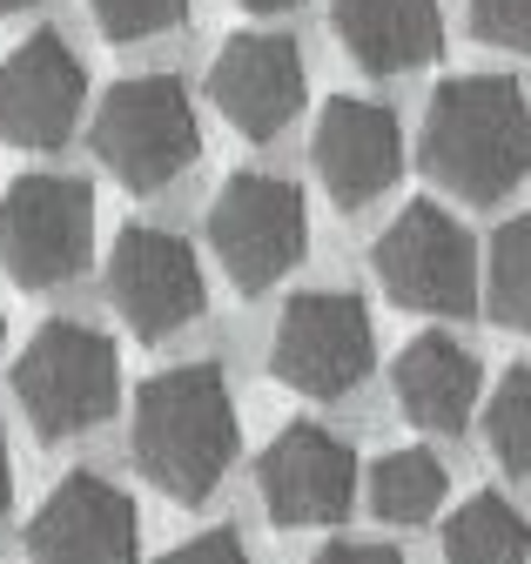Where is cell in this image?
I'll list each match as a JSON object with an SVG mask.
<instances>
[{"label": "cell", "instance_id": "6da1fadb", "mask_svg": "<svg viewBox=\"0 0 531 564\" xmlns=\"http://www.w3.org/2000/svg\"><path fill=\"white\" fill-rule=\"evenodd\" d=\"M136 464L155 490L203 505L236 464V403L216 364H175L136 397Z\"/></svg>", "mask_w": 531, "mask_h": 564}, {"label": "cell", "instance_id": "7a4b0ae2", "mask_svg": "<svg viewBox=\"0 0 531 564\" xmlns=\"http://www.w3.org/2000/svg\"><path fill=\"white\" fill-rule=\"evenodd\" d=\"M424 169L457 202H505L531 175V108L511 75H457L431 95Z\"/></svg>", "mask_w": 531, "mask_h": 564}, {"label": "cell", "instance_id": "3957f363", "mask_svg": "<svg viewBox=\"0 0 531 564\" xmlns=\"http://www.w3.org/2000/svg\"><path fill=\"white\" fill-rule=\"evenodd\" d=\"M14 397H21V416L47 444L108 423L115 397H121L115 336H101L88 323H41V336L21 349V364H14Z\"/></svg>", "mask_w": 531, "mask_h": 564}, {"label": "cell", "instance_id": "277c9868", "mask_svg": "<svg viewBox=\"0 0 531 564\" xmlns=\"http://www.w3.org/2000/svg\"><path fill=\"white\" fill-rule=\"evenodd\" d=\"M370 269L383 275L390 303H404L418 316H451L457 323V316H478V303H485L478 242L437 202H411L404 216L377 236Z\"/></svg>", "mask_w": 531, "mask_h": 564}, {"label": "cell", "instance_id": "5b68a950", "mask_svg": "<svg viewBox=\"0 0 531 564\" xmlns=\"http://www.w3.org/2000/svg\"><path fill=\"white\" fill-rule=\"evenodd\" d=\"M95 155L115 169L128 188H169L182 169L203 155V121L188 108V88L175 75H136L115 82L101 115H95Z\"/></svg>", "mask_w": 531, "mask_h": 564}, {"label": "cell", "instance_id": "8992f818", "mask_svg": "<svg viewBox=\"0 0 531 564\" xmlns=\"http://www.w3.org/2000/svg\"><path fill=\"white\" fill-rule=\"evenodd\" d=\"M209 249L223 256V275L242 296H262L277 275H290L310 249L303 195L283 175H229L209 208Z\"/></svg>", "mask_w": 531, "mask_h": 564}, {"label": "cell", "instance_id": "52a82bcc", "mask_svg": "<svg viewBox=\"0 0 531 564\" xmlns=\"http://www.w3.org/2000/svg\"><path fill=\"white\" fill-rule=\"evenodd\" d=\"M95 256V195L75 175H21L0 202V269L28 290L82 275Z\"/></svg>", "mask_w": 531, "mask_h": 564}, {"label": "cell", "instance_id": "ba28073f", "mask_svg": "<svg viewBox=\"0 0 531 564\" xmlns=\"http://www.w3.org/2000/svg\"><path fill=\"white\" fill-rule=\"evenodd\" d=\"M377 364V336H370V310L344 290H303L290 296L283 323H277V349L270 370L277 383L303 390V397H350Z\"/></svg>", "mask_w": 531, "mask_h": 564}, {"label": "cell", "instance_id": "9c48e42d", "mask_svg": "<svg viewBox=\"0 0 531 564\" xmlns=\"http://www.w3.org/2000/svg\"><path fill=\"white\" fill-rule=\"evenodd\" d=\"M108 296L121 310V323L136 336H175L188 329L195 316L209 310V290H203V262L195 249L169 229H121L115 236V256H108Z\"/></svg>", "mask_w": 531, "mask_h": 564}, {"label": "cell", "instance_id": "30bf717a", "mask_svg": "<svg viewBox=\"0 0 531 564\" xmlns=\"http://www.w3.org/2000/svg\"><path fill=\"white\" fill-rule=\"evenodd\" d=\"M256 484H262L270 524H283V531L337 524L357 498V451L344 437H329L323 423H290V431L262 451Z\"/></svg>", "mask_w": 531, "mask_h": 564}, {"label": "cell", "instance_id": "8fae6325", "mask_svg": "<svg viewBox=\"0 0 531 564\" xmlns=\"http://www.w3.org/2000/svg\"><path fill=\"white\" fill-rule=\"evenodd\" d=\"M136 505L95 470H75L47 490L28 524V564H136L142 551Z\"/></svg>", "mask_w": 531, "mask_h": 564}, {"label": "cell", "instance_id": "7c38bea8", "mask_svg": "<svg viewBox=\"0 0 531 564\" xmlns=\"http://www.w3.org/2000/svg\"><path fill=\"white\" fill-rule=\"evenodd\" d=\"M88 75L61 34H28L0 61V141L14 149H61L82 121Z\"/></svg>", "mask_w": 531, "mask_h": 564}, {"label": "cell", "instance_id": "4fadbf2b", "mask_svg": "<svg viewBox=\"0 0 531 564\" xmlns=\"http://www.w3.org/2000/svg\"><path fill=\"white\" fill-rule=\"evenodd\" d=\"M209 95H216V108L229 115L236 134L277 141L296 121L303 95H310L296 41L290 34H236V41H223V54L209 67Z\"/></svg>", "mask_w": 531, "mask_h": 564}, {"label": "cell", "instance_id": "5bb4252c", "mask_svg": "<svg viewBox=\"0 0 531 564\" xmlns=\"http://www.w3.org/2000/svg\"><path fill=\"white\" fill-rule=\"evenodd\" d=\"M310 155H316V175H323L329 202H337V208H364V202H377L397 182V169H404V134H397L390 108L337 95L323 108V121H316Z\"/></svg>", "mask_w": 531, "mask_h": 564}, {"label": "cell", "instance_id": "9a60e30c", "mask_svg": "<svg viewBox=\"0 0 531 564\" xmlns=\"http://www.w3.org/2000/svg\"><path fill=\"white\" fill-rule=\"evenodd\" d=\"M390 390H397V410H404L418 431L431 437H457L478 410V390H485V370L464 343L451 336H418L404 357L390 364Z\"/></svg>", "mask_w": 531, "mask_h": 564}, {"label": "cell", "instance_id": "2e32d148", "mask_svg": "<svg viewBox=\"0 0 531 564\" xmlns=\"http://www.w3.org/2000/svg\"><path fill=\"white\" fill-rule=\"evenodd\" d=\"M329 21H337V41L350 47V61L370 67V75H411L444 47L437 0H337Z\"/></svg>", "mask_w": 531, "mask_h": 564}, {"label": "cell", "instance_id": "e0dca14e", "mask_svg": "<svg viewBox=\"0 0 531 564\" xmlns=\"http://www.w3.org/2000/svg\"><path fill=\"white\" fill-rule=\"evenodd\" d=\"M531 557V524L518 505H505L498 490L457 505L444 524V564H524Z\"/></svg>", "mask_w": 531, "mask_h": 564}, {"label": "cell", "instance_id": "ac0fdd59", "mask_svg": "<svg viewBox=\"0 0 531 564\" xmlns=\"http://www.w3.org/2000/svg\"><path fill=\"white\" fill-rule=\"evenodd\" d=\"M444 490H451V477H444L437 451H390L370 470V505L383 524H424L444 505Z\"/></svg>", "mask_w": 531, "mask_h": 564}, {"label": "cell", "instance_id": "d6986e66", "mask_svg": "<svg viewBox=\"0 0 531 564\" xmlns=\"http://www.w3.org/2000/svg\"><path fill=\"white\" fill-rule=\"evenodd\" d=\"M491 316L505 323V329H524L531 336V208L518 223H505L498 229V242H491Z\"/></svg>", "mask_w": 531, "mask_h": 564}, {"label": "cell", "instance_id": "ffe728a7", "mask_svg": "<svg viewBox=\"0 0 531 564\" xmlns=\"http://www.w3.org/2000/svg\"><path fill=\"white\" fill-rule=\"evenodd\" d=\"M485 437H491V457H498L511 477H531V364L505 370V383L491 390Z\"/></svg>", "mask_w": 531, "mask_h": 564}, {"label": "cell", "instance_id": "44dd1931", "mask_svg": "<svg viewBox=\"0 0 531 564\" xmlns=\"http://www.w3.org/2000/svg\"><path fill=\"white\" fill-rule=\"evenodd\" d=\"M88 8H95L108 41H149V34H169L188 14V0H88Z\"/></svg>", "mask_w": 531, "mask_h": 564}, {"label": "cell", "instance_id": "7402d4cb", "mask_svg": "<svg viewBox=\"0 0 531 564\" xmlns=\"http://www.w3.org/2000/svg\"><path fill=\"white\" fill-rule=\"evenodd\" d=\"M472 34L511 54H531V0H472Z\"/></svg>", "mask_w": 531, "mask_h": 564}, {"label": "cell", "instance_id": "603a6c76", "mask_svg": "<svg viewBox=\"0 0 531 564\" xmlns=\"http://www.w3.org/2000/svg\"><path fill=\"white\" fill-rule=\"evenodd\" d=\"M162 564H249V551H242V538H236V531H203V538L175 544Z\"/></svg>", "mask_w": 531, "mask_h": 564}, {"label": "cell", "instance_id": "cb8c5ba5", "mask_svg": "<svg viewBox=\"0 0 531 564\" xmlns=\"http://www.w3.org/2000/svg\"><path fill=\"white\" fill-rule=\"evenodd\" d=\"M310 564H404L390 544H323Z\"/></svg>", "mask_w": 531, "mask_h": 564}, {"label": "cell", "instance_id": "d4e9b609", "mask_svg": "<svg viewBox=\"0 0 531 564\" xmlns=\"http://www.w3.org/2000/svg\"><path fill=\"white\" fill-rule=\"evenodd\" d=\"M8 498H14V457H8V437H0V518H8Z\"/></svg>", "mask_w": 531, "mask_h": 564}, {"label": "cell", "instance_id": "484cf974", "mask_svg": "<svg viewBox=\"0 0 531 564\" xmlns=\"http://www.w3.org/2000/svg\"><path fill=\"white\" fill-rule=\"evenodd\" d=\"M236 8H249V14H290V8H303V0H236Z\"/></svg>", "mask_w": 531, "mask_h": 564}, {"label": "cell", "instance_id": "4316f807", "mask_svg": "<svg viewBox=\"0 0 531 564\" xmlns=\"http://www.w3.org/2000/svg\"><path fill=\"white\" fill-rule=\"evenodd\" d=\"M21 8H41V0H0V14H21Z\"/></svg>", "mask_w": 531, "mask_h": 564}]
</instances>
